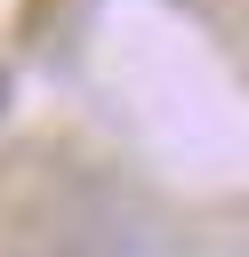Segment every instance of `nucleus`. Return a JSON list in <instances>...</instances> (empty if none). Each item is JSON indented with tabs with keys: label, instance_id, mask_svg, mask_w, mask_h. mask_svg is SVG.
I'll return each instance as SVG.
<instances>
[]
</instances>
